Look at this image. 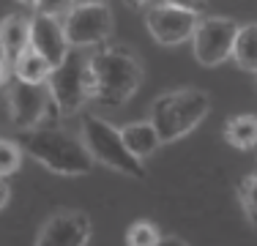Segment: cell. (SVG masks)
Listing matches in <instances>:
<instances>
[{"label": "cell", "mask_w": 257, "mask_h": 246, "mask_svg": "<svg viewBox=\"0 0 257 246\" xmlns=\"http://www.w3.org/2000/svg\"><path fill=\"white\" fill-rule=\"evenodd\" d=\"M143 82V66L128 47H104L90 55V101L123 107Z\"/></svg>", "instance_id": "cell-1"}, {"label": "cell", "mask_w": 257, "mask_h": 246, "mask_svg": "<svg viewBox=\"0 0 257 246\" xmlns=\"http://www.w3.org/2000/svg\"><path fill=\"white\" fill-rule=\"evenodd\" d=\"M22 148L28 151V156H33L55 175H88L96 167V159L88 151L85 140H77L74 134L55 126L28 129L22 137Z\"/></svg>", "instance_id": "cell-2"}, {"label": "cell", "mask_w": 257, "mask_h": 246, "mask_svg": "<svg viewBox=\"0 0 257 246\" xmlns=\"http://www.w3.org/2000/svg\"><path fill=\"white\" fill-rule=\"evenodd\" d=\"M211 112V98L200 88H181L159 96L151 107V120L162 134V143H175L200 123Z\"/></svg>", "instance_id": "cell-3"}, {"label": "cell", "mask_w": 257, "mask_h": 246, "mask_svg": "<svg viewBox=\"0 0 257 246\" xmlns=\"http://www.w3.org/2000/svg\"><path fill=\"white\" fill-rule=\"evenodd\" d=\"M82 140L88 145V151L93 153L96 164H104L107 170L128 175L134 181H143V159H137L128 151L120 129H115L112 123H107L99 115H82Z\"/></svg>", "instance_id": "cell-4"}, {"label": "cell", "mask_w": 257, "mask_h": 246, "mask_svg": "<svg viewBox=\"0 0 257 246\" xmlns=\"http://www.w3.org/2000/svg\"><path fill=\"white\" fill-rule=\"evenodd\" d=\"M52 101L60 115L82 112V107L90 101V58H82L79 52H69L63 63H58L47 79Z\"/></svg>", "instance_id": "cell-5"}, {"label": "cell", "mask_w": 257, "mask_h": 246, "mask_svg": "<svg viewBox=\"0 0 257 246\" xmlns=\"http://www.w3.org/2000/svg\"><path fill=\"white\" fill-rule=\"evenodd\" d=\"M238 28L227 17H205L197 22V30L192 36V49L194 58L200 66L213 69V66H222L224 60L232 58V49H235V39H238Z\"/></svg>", "instance_id": "cell-6"}, {"label": "cell", "mask_w": 257, "mask_h": 246, "mask_svg": "<svg viewBox=\"0 0 257 246\" xmlns=\"http://www.w3.org/2000/svg\"><path fill=\"white\" fill-rule=\"evenodd\" d=\"M6 109H9V118L20 132L39 126L44 120V115L50 109H58L52 101L50 85L47 82H25V79H17L11 85L9 96H6Z\"/></svg>", "instance_id": "cell-7"}, {"label": "cell", "mask_w": 257, "mask_h": 246, "mask_svg": "<svg viewBox=\"0 0 257 246\" xmlns=\"http://www.w3.org/2000/svg\"><path fill=\"white\" fill-rule=\"evenodd\" d=\"M63 25L71 47L104 44L112 33V11L107 3H77L63 17Z\"/></svg>", "instance_id": "cell-8"}, {"label": "cell", "mask_w": 257, "mask_h": 246, "mask_svg": "<svg viewBox=\"0 0 257 246\" xmlns=\"http://www.w3.org/2000/svg\"><path fill=\"white\" fill-rule=\"evenodd\" d=\"M197 22H200V14L175 9L170 3L154 6L145 14L148 33L154 36L156 44H164V47H175V44H183L186 39H192L194 30H197Z\"/></svg>", "instance_id": "cell-9"}, {"label": "cell", "mask_w": 257, "mask_h": 246, "mask_svg": "<svg viewBox=\"0 0 257 246\" xmlns=\"http://www.w3.org/2000/svg\"><path fill=\"white\" fill-rule=\"evenodd\" d=\"M90 241V219L82 211H60L44 221L36 235L39 246H85Z\"/></svg>", "instance_id": "cell-10"}, {"label": "cell", "mask_w": 257, "mask_h": 246, "mask_svg": "<svg viewBox=\"0 0 257 246\" xmlns=\"http://www.w3.org/2000/svg\"><path fill=\"white\" fill-rule=\"evenodd\" d=\"M30 47L36 52H41L52 63V69L58 63H63L66 55L71 52V41L66 36V25L58 17L36 14L30 20Z\"/></svg>", "instance_id": "cell-11"}, {"label": "cell", "mask_w": 257, "mask_h": 246, "mask_svg": "<svg viewBox=\"0 0 257 246\" xmlns=\"http://www.w3.org/2000/svg\"><path fill=\"white\" fill-rule=\"evenodd\" d=\"M0 47H3V58L17 63V58L30 49V20L20 14L6 17L0 25Z\"/></svg>", "instance_id": "cell-12"}, {"label": "cell", "mask_w": 257, "mask_h": 246, "mask_svg": "<svg viewBox=\"0 0 257 246\" xmlns=\"http://www.w3.org/2000/svg\"><path fill=\"white\" fill-rule=\"evenodd\" d=\"M120 134H123L128 151L134 153L137 159H148L156 153V148L162 145V134L154 126V120H134L120 126Z\"/></svg>", "instance_id": "cell-13"}, {"label": "cell", "mask_w": 257, "mask_h": 246, "mask_svg": "<svg viewBox=\"0 0 257 246\" xmlns=\"http://www.w3.org/2000/svg\"><path fill=\"white\" fill-rule=\"evenodd\" d=\"M224 140L238 151H252L257 145V115L243 112V115H235V118H227Z\"/></svg>", "instance_id": "cell-14"}, {"label": "cell", "mask_w": 257, "mask_h": 246, "mask_svg": "<svg viewBox=\"0 0 257 246\" xmlns=\"http://www.w3.org/2000/svg\"><path fill=\"white\" fill-rule=\"evenodd\" d=\"M52 74V63L41 52H36L33 47L28 52H22L14 63V77L25 79V82H47Z\"/></svg>", "instance_id": "cell-15"}, {"label": "cell", "mask_w": 257, "mask_h": 246, "mask_svg": "<svg viewBox=\"0 0 257 246\" xmlns=\"http://www.w3.org/2000/svg\"><path fill=\"white\" fill-rule=\"evenodd\" d=\"M232 60H235L243 71L257 74V22L241 25V28H238V39H235V49H232Z\"/></svg>", "instance_id": "cell-16"}, {"label": "cell", "mask_w": 257, "mask_h": 246, "mask_svg": "<svg viewBox=\"0 0 257 246\" xmlns=\"http://www.w3.org/2000/svg\"><path fill=\"white\" fill-rule=\"evenodd\" d=\"M20 164H22V145L3 137L0 140V178L14 175L20 170Z\"/></svg>", "instance_id": "cell-17"}, {"label": "cell", "mask_w": 257, "mask_h": 246, "mask_svg": "<svg viewBox=\"0 0 257 246\" xmlns=\"http://www.w3.org/2000/svg\"><path fill=\"white\" fill-rule=\"evenodd\" d=\"M126 243L128 246H156V243H162V232L151 221H134L126 230Z\"/></svg>", "instance_id": "cell-18"}, {"label": "cell", "mask_w": 257, "mask_h": 246, "mask_svg": "<svg viewBox=\"0 0 257 246\" xmlns=\"http://www.w3.org/2000/svg\"><path fill=\"white\" fill-rule=\"evenodd\" d=\"M238 197H241V205L249 213V219L257 221V175L243 178L241 186H238Z\"/></svg>", "instance_id": "cell-19"}, {"label": "cell", "mask_w": 257, "mask_h": 246, "mask_svg": "<svg viewBox=\"0 0 257 246\" xmlns=\"http://www.w3.org/2000/svg\"><path fill=\"white\" fill-rule=\"evenodd\" d=\"M77 6V0H36V14H47V17H66L71 9Z\"/></svg>", "instance_id": "cell-20"}, {"label": "cell", "mask_w": 257, "mask_h": 246, "mask_svg": "<svg viewBox=\"0 0 257 246\" xmlns=\"http://www.w3.org/2000/svg\"><path fill=\"white\" fill-rule=\"evenodd\" d=\"M164 3L175 6V9H183V11H192V14H203L208 9L205 0H164Z\"/></svg>", "instance_id": "cell-21"}, {"label": "cell", "mask_w": 257, "mask_h": 246, "mask_svg": "<svg viewBox=\"0 0 257 246\" xmlns=\"http://www.w3.org/2000/svg\"><path fill=\"white\" fill-rule=\"evenodd\" d=\"M0 192H3V194H0V205H9V178H3V181H0Z\"/></svg>", "instance_id": "cell-22"}, {"label": "cell", "mask_w": 257, "mask_h": 246, "mask_svg": "<svg viewBox=\"0 0 257 246\" xmlns=\"http://www.w3.org/2000/svg\"><path fill=\"white\" fill-rule=\"evenodd\" d=\"M128 6H132V9H143V6H148L151 0H126Z\"/></svg>", "instance_id": "cell-23"}, {"label": "cell", "mask_w": 257, "mask_h": 246, "mask_svg": "<svg viewBox=\"0 0 257 246\" xmlns=\"http://www.w3.org/2000/svg\"><path fill=\"white\" fill-rule=\"evenodd\" d=\"M77 3H107V0H77Z\"/></svg>", "instance_id": "cell-24"}, {"label": "cell", "mask_w": 257, "mask_h": 246, "mask_svg": "<svg viewBox=\"0 0 257 246\" xmlns=\"http://www.w3.org/2000/svg\"><path fill=\"white\" fill-rule=\"evenodd\" d=\"M20 3H30V6H36V0H20Z\"/></svg>", "instance_id": "cell-25"}, {"label": "cell", "mask_w": 257, "mask_h": 246, "mask_svg": "<svg viewBox=\"0 0 257 246\" xmlns=\"http://www.w3.org/2000/svg\"><path fill=\"white\" fill-rule=\"evenodd\" d=\"M254 77H257V74H254Z\"/></svg>", "instance_id": "cell-26"}]
</instances>
